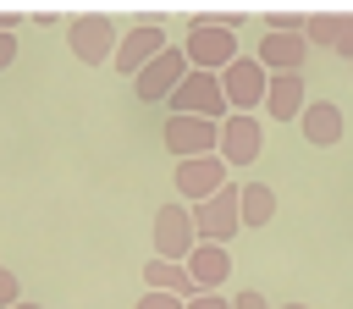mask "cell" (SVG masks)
I'll return each instance as SVG.
<instances>
[{
    "instance_id": "cell-1",
    "label": "cell",
    "mask_w": 353,
    "mask_h": 309,
    "mask_svg": "<svg viewBox=\"0 0 353 309\" xmlns=\"http://www.w3.org/2000/svg\"><path fill=\"white\" fill-rule=\"evenodd\" d=\"M182 50H188L193 72H226V66L237 61V33H232L226 22H215V17H199V22L188 28Z\"/></svg>"
},
{
    "instance_id": "cell-2",
    "label": "cell",
    "mask_w": 353,
    "mask_h": 309,
    "mask_svg": "<svg viewBox=\"0 0 353 309\" xmlns=\"http://www.w3.org/2000/svg\"><path fill=\"white\" fill-rule=\"evenodd\" d=\"M66 44H72V55H77L83 66H105V61H116L121 28H116L105 11H83V17H72V28H66Z\"/></svg>"
},
{
    "instance_id": "cell-3",
    "label": "cell",
    "mask_w": 353,
    "mask_h": 309,
    "mask_svg": "<svg viewBox=\"0 0 353 309\" xmlns=\"http://www.w3.org/2000/svg\"><path fill=\"white\" fill-rule=\"evenodd\" d=\"M165 105H171V116H204V121H226L232 116L226 88H221V72H188L182 88Z\"/></svg>"
},
{
    "instance_id": "cell-4",
    "label": "cell",
    "mask_w": 353,
    "mask_h": 309,
    "mask_svg": "<svg viewBox=\"0 0 353 309\" xmlns=\"http://www.w3.org/2000/svg\"><path fill=\"white\" fill-rule=\"evenodd\" d=\"M199 248V226H193V204H160L154 210V259L188 265Z\"/></svg>"
},
{
    "instance_id": "cell-5",
    "label": "cell",
    "mask_w": 353,
    "mask_h": 309,
    "mask_svg": "<svg viewBox=\"0 0 353 309\" xmlns=\"http://www.w3.org/2000/svg\"><path fill=\"white\" fill-rule=\"evenodd\" d=\"M193 226H199V243H232L237 237V226H243V188L237 182H226L215 199H204V204H193Z\"/></svg>"
},
{
    "instance_id": "cell-6",
    "label": "cell",
    "mask_w": 353,
    "mask_h": 309,
    "mask_svg": "<svg viewBox=\"0 0 353 309\" xmlns=\"http://www.w3.org/2000/svg\"><path fill=\"white\" fill-rule=\"evenodd\" d=\"M193 72V61H188V50L182 44H171V50H160L138 77H132V94L143 99V105H160V99H171L176 88H182V77Z\"/></svg>"
},
{
    "instance_id": "cell-7",
    "label": "cell",
    "mask_w": 353,
    "mask_h": 309,
    "mask_svg": "<svg viewBox=\"0 0 353 309\" xmlns=\"http://www.w3.org/2000/svg\"><path fill=\"white\" fill-rule=\"evenodd\" d=\"M221 88H226V105L232 116H254L270 94V72L259 66V55H237L226 72H221Z\"/></svg>"
},
{
    "instance_id": "cell-8",
    "label": "cell",
    "mask_w": 353,
    "mask_h": 309,
    "mask_svg": "<svg viewBox=\"0 0 353 309\" xmlns=\"http://www.w3.org/2000/svg\"><path fill=\"white\" fill-rule=\"evenodd\" d=\"M160 138H165V149H171L176 160L221 154V121H204V116H165Z\"/></svg>"
},
{
    "instance_id": "cell-9",
    "label": "cell",
    "mask_w": 353,
    "mask_h": 309,
    "mask_svg": "<svg viewBox=\"0 0 353 309\" xmlns=\"http://www.w3.org/2000/svg\"><path fill=\"white\" fill-rule=\"evenodd\" d=\"M160 50H171V44H165V28H160V22H132V28H121V44H116V61H110V66H116L121 77H138Z\"/></svg>"
},
{
    "instance_id": "cell-10",
    "label": "cell",
    "mask_w": 353,
    "mask_h": 309,
    "mask_svg": "<svg viewBox=\"0 0 353 309\" xmlns=\"http://www.w3.org/2000/svg\"><path fill=\"white\" fill-rule=\"evenodd\" d=\"M226 188V160L221 154H199V160H176V193L188 204H204Z\"/></svg>"
},
{
    "instance_id": "cell-11",
    "label": "cell",
    "mask_w": 353,
    "mask_h": 309,
    "mask_svg": "<svg viewBox=\"0 0 353 309\" xmlns=\"http://www.w3.org/2000/svg\"><path fill=\"white\" fill-rule=\"evenodd\" d=\"M259 143H265L259 116H226V121H221V160H226V166L259 160Z\"/></svg>"
},
{
    "instance_id": "cell-12",
    "label": "cell",
    "mask_w": 353,
    "mask_h": 309,
    "mask_svg": "<svg viewBox=\"0 0 353 309\" xmlns=\"http://www.w3.org/2000/svg\"><path fill=\"white\" fill-rule=\"evenodd\" d=\"M303 55H309V39H303V33H265V39H259V66H265L270 77L303 72Z\"/></svg>"
},
{
    "instance_id": "cell-13",
    "label": "cell",
    "mask_w": 353,
    "mask_h": 309,
    "mask_svg": "<svg viewBox=\"0 0 353 309\" xmlns=\"http://www.w3.org/2000/svg\"><path fill=\"white\" fill-rule=\"evenodd\" d=\"M303 110H309V94H303V72H281V77H270V94H265V116H276V121H303Z\"/></svg>"
},
{
    "instance_id": "cell-14",
    "label": "cell",
    "mask_w": 353,
    "mask_h": 309,
    "mask_svg": "<svg viewBox=\"0 0 353 309\" xmlns=\"http://www.w3.org/2000/svg\"><path fill=\"white\" fill-rule=\"evenodd\" d=\"M303 138L314 143V149H331V143H342V105L336 99H309V110H303Z\"/></svg>"
},
{
    "instance_id": "cell-15",
    "label": "cell",
    "mask_w": 353,
    "mask_h": 309,
    "mask_svg": "<svg viewBox=\"0 0 353 309\" xmlns=\"http://www.w3.org/2000/svg\"><path fill=\"white\" fill-rule=\"evenodd\" d=\"M188 276L199 281V292H215V287L232 276V254H226L221 243H199L193 259H188Z\"/></svg>"
},
{
    "instance_id": "cell-16",
    "label": "cell",
    "mask_w": 353,
    "mask_h": 309,
    "mask_svg": "<svg viewBox=\"0 0 353 309\" xmlns=\"http://www.w3.org/2000/svg\"><path fill=\"white\" fill-rule=\"evenodd\" d=\"M143 287L149 292H171V298H199V281L188 276V265H171V259H149L143 265Z\"/></svg>"
},
{
    "instance_id": "cell-17",
    "label": "cell",
    "mask_w": 353,
    "mask_h": 309,
    "mask_svg": "<svg viewBox=\"0 0 353 309\" xmlns=\"http://www.w3.org/2000/svg\"><path fill=\"white\" fill-rule=\"evenodd\" d=\"M276 215V193L265 182H243V226H265Z\"/></svg>"
},
{
    "instance_id": "cell-18",
    "label": "cell",
    "mask_w": 353,
    "mask_h": 309,
    "mask_svg": "<svg viewBox=\"0 0 353 309\" xmlns=\"http://www.w3.org/2000/svg\"><path fill=\"white\" fill-rule=\"evenodd\" d=\"M331 33H336V11H314V17H303V39H309V44H325V50H331Z\"/></svg>"
},
{
    "instance_id": "cell-19",
    "label": "cell",
    "mask_w": 353,
    "mask_h": 309,
    "mask_svg": "<svg viewBox=\"0 0 353 309\" xmlns=\"http://www.w3.org/2000/svg\"><path fill=\"white\" fill-rule=\"evenodd\" d=\"M17 303H22V281H17V270L0 265V309H17Z\"/></svg>"
},
{
    "instance_id": "cell-20",
    "label": "cell",
    "mask_w": 353,
    "mask_h": 309,
    "mask_svg": "<svg viewBox=\"0 0 353 309\" xmlns=\"http://www.w3.org/2000/svg\"><path fill=\"white\" fill-rule=\"evenodd\" d=\"M132 309H188V303H182V298H171V292H143Z\"/></svg>"
},
{
    "instance_id": "cell-21",
    "label": "cell",
    "mask_w": 353,
    "mask_h": 309,
    "mask_svg": "<svg viewBox=\"0 0 353 309\" xmlns=\"http://www.w3.org/2000/svg\"><path fill=\"white\" fill-rule=\"evenodd\" d=\"M232 309H270V303H265V292H254V287H243V292L232 298Z\"/></svg>"
},
{
    "instance_id": "cell-22",
    "label": "cell",
    "mask_w": 353,
    "mask_h": 309,
    "mask_svg": "<svg viewBox=\"0 0 353 309\" xmlns=\"http://www.w3.org/2000/svg\"><path fill=\"white\" fill-rule=\"evenodd\" d=\"M188 309H232L221 292H199V298H188Z\"/></svg>"
},
{
    "instance_id": "cell-23",
    "label": "cell",
    "mask_w": 353,
    "mask_h": 309,
    "mask_svg": "<svg viewBox=\"0 0 353 309\" xmlns=\"http://www.w3.org/2000/svg\"><path fill=\"white\" fill-rule=\"evenodd\" d=\"M17 61V33H0V72Z\"/></svg>"
},
{
    "instance_id": "cell-24",
    "label": "cell",
    "mask_w": 353,
    "mask_h": 309,
    "mask_svg": "<svg viewBox=\"0 0 353 309\" xmlns=\"http://www.w3.org/2000/svg\"><path fill=\"white\" fill-rule=\"evenodd\" d=\"M17 22H22V11H0V33H11Z\"/></svg>"
},
{
    "instance_id": "cell-25",
    "label": "cell",
    "mask_w": 353,
    "mask_h": 309,
    "mask_svg": "<svg viewBox=\"0 0 353 309\" xmlns=\"http://www.w3.org/2000/svg\"><path fill=\"white\" fill-rule=\"evenodd\" d=\"M17 309H44V303H28V298H22V303H17Z\"/></svg>"
},
{
    "instance_id": "cell-26",
    "label": "cell",
    "mask_w": 353,
    "mask_h": 309,
    "mask_svg": "<svg viewBox=\"0 0 353 309\" xmlns=\"http://www.w3.org/2000/svg\"><path fill=\"white\" fill-rule=\"evenodd\" d=\"M281 309H309V303H281Z\"/></svg>"
},
{
    "instance_id": "cell-27",
    "label": "cell",
    "mask_w": 353,
    "mask_h": 309,
    "mask_svg": "<svg viewBox=\"0 0 353 309\" xmlns=\"http://www.w3.org/2000/svg\"><path fill=\"white\" fill-rule=\"evenodd\" d=\"M347 77H353V72H347Z\"/></svg>"
}]
</instances>
